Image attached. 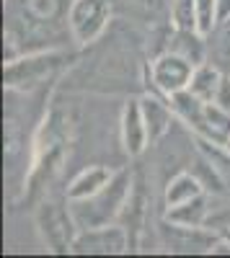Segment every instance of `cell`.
Here are the masks:
<instances>
[{
  "mask_svg": "<svg viewBox=\"0 0 230 258\" xmlns=\"http://www.w3.org/2000/svg\"><path fill=\"white\" fill-rule=\"evenodd\" d=\"M132 183H135V173L127 170V168H122L111 176V181L98 194H93V197L75 199V202L68 199L78 230H91V227H103V225L119 222L122 212H124V204H127V199H130Z\"/></svg>",
  "mask_w": 230,
  "mask_h": 258,
  "instance_id": "cell-1",
  "label": "cell"
},
{
  "mask_svg": "<svg viewBox=\"0 0 230 258\" xmlns=\"http://www.w3.org/2000/svg\"><path fill=\"white\" fill-rule=\"evenodd\" d=\"M34 220H36V230L41 235V243H44L52 253H70L73 240L78 235V225H75V217H73L70 202L65 207L62 202L44 199L36 207Z\"/></svg>",
  "mask_w": 230,
  "mask_h": 258,
  "instance_id": "cell-2",
  "label": "cell"
},
{
  "mask_svg": "<svg viewBox=\"0 0 230 258\" xmlns=\"http://www.w3.org/2000/svg\"><path fill=\"white\" fill-rule=\"evenodd\" d=\"M109 18H111L109 0H73L68 11V26L73 39L86 47L103 34V29L109 26Z\"/></svg>",
  "mask_w": 230,
  "mask_h": 258,
  "instance_id": "cell-3",
  "label": "cell"
},
{
  "mask_svg": "<svg viewBox=\"0 0 230 258\" xmlns=\"http://www.w3.org/2000/svg\"><path fill=\"white\" fill-rule=\"evenodd\" d=\"M70 253L78 255H119L130 253V235L122 225H103L91 230H78Z\"/></svg>",
  "mask_w": 230,
  "mask_h": 258,
  "instance_id": "cell-4",
  "label": "cell"
},
{
  "mask_svg": "<svg viewBox=\"0 0 230 258\" xmlns=\"http://www.w3.org/2000/svg\"><path fill=\"white\" fill-rule=\"evenodd\" d=\"M194 68L197 64H192L186 57L165 49L150 62V85L163 96H174L184 88H189Z\"/></svg>",
  "mask_w": 230,
  "mask_h": 258,
  "instance_id": "cell-5",
  "label": "cell"
},
{
  "mask_svg": "<svg viewBox=\"0 0 230 258\" xmlns=\"http://www.w3.org/2000/svg\"><path fill=\"white\" fill-rule=\"evenodd\" d=\"M62 59H65V54L47 52V54H34V57L6 62V88H18V91L34 88L49 73H54L60 68Z\"/></svg>",
  "mask_w": 230,
  "mask_h": 258,
  "instance_id": "cell-6",
  "label": "cell"
},
{
  "mask_svg": "<svg viewBox=\"0 0 230 258\" xmlns=\"http://www.w3.org/2000/svg\"><path fill=\"white\" fill-rule=\"evenodd\" d=\"M119 132H122V147L130 158H140L148 150L150 140H148V126H145L140 98H130L124 103L122 119H119Z\"/></svg>",
  "mask_w": 230,
  "mask_h": 258,
  "instance_id": "cell-7",
  "label": "cell"
},
{
  "mask_svg": "<svg viewBox=\"0 0 230 258\" xmlns=\"http://www.w3.org/2000/svg\"><path fill=\"white\" fill-rule=\"evenodd\" d=\"M142 106V116H145V126H148V140L150 145H158L171 129L174 121V109H171V101L168 96L163 93H145L140 98Z\"/></svg>",
  "mask_w": 230,
  "mask_h": 258,
  "instance_id": "cell-8",
  "label": "cell"
},
{
  "mask_svg": "<svg viewBox=\"0 0 230 258\" xmlns=\"http://www.w3.org/2000/svg\"><path fill=\"white\" fill-rule=\"evenodd\" d=\"M145 217H148V191H145L142 176H135L130 199H127V204H124V212L119 217V225L130 235V250H137V245H140Z\"/></svg>",
  "mask_w": 230,
  "mask_h": 258,
  "instance_id": "cell-9",
  "label": "cell"
},
{
  "mask_svg": "<svg viewBox=\"0 0 230 258\" xmlns=\"http://www.w3.org/2000/svg\"><path fill=\"white\" fill-rule=\"evenodd\" d=\"M210 212H212V199L210 194H199V197L184 202V204H176V207H168L165 209V222L171 225H179V227H194V230H202L210 220Z\"/></svg>",
  "mask_w": 230,
  "mask_h": 258,
  "instance_id": "cell-10",
  "label": "cell"
},
{
  "mask_svg": "<svg viewBox=\"0 0 230 258\" xmlns=\"http://www.w3.org/2000/svg\"><path fill=\"white\" fill-rule=\"evenodd\" d=\"M114 176V170H109L106 165H88L83 168L80 173L70 181L68 191H65V199L75 202V199H88L93 194H98L103 186H106Z\"/></svg>",
  "mask_w": 230,
  "mask_h": 258,
  "instance_id": "cell-11",
  "label": "cell"
},
{
  "mask_svg": "<svg viewBox=\"0 0 230 258\" xmlns=\"http://www.w3.org/2000/svg\"><path fill=\"white\" fill-rule=\"evenodd\" d=\"M171 52L186 57L192 64H202L210 59L207 52V36L199 31H189V29H174V41H171Z\"/></svg>",
  "mask_w": 230,
  "mask_h": 258,
  "instance_id": "cell-12",
  "label": "cell"
},
{
  "mask_svg": "<svg viewBox=\"0 0 230 258\" xmlns=\"http://www.w3.org/2000/svg\"><path fill=\"white\" fill-rule=\"evenodd\" d=\"M222 75H225V73L217 68V64L207 59V62H202V64H197V68H194V75H192V80H189V91H192L194 96H199L202 101L212 103Z\"/></svg>",
  "mask_w": 230,
  "mask_h": 258,
  "instance_id": "cell-13",
  "label": "cell"
},
{
  "mask_svg": "<svg viewBox=\"0 0 230 258\" xmlns=\"http://www.w3.org/2000/svg\"><path fill=\"white\" fill-rule=\"evenodd\" d=\"M204 183L199 181L197 173H176L168 183V188H165V207H176V204H184L189 202L194 197H199V194H204Z\"/></svg>",
  "mask_w": 230,
  "mask_h": 258,
  "instance_id": "cell-14",
  "label": "cell"
},
{
  "mask_svg": "<svg viewBox=\"0 0 230 258\" xmlns=\"http://www.w3.org/2000/svg\"><path fill=\"white\" fill-rule=\"evenodd\" d=\"M171 24L174 29L197 31V0H171Z\"/></svg>",
  "mask_w": 230,
  "mask_h": 258,
  "instance_id": "cell-15",
  "label": "cell"
},
{
  "mask_svg": "<svg viewBox=\"0 0 230 258\" xmlns=\"http://www.w3.org/2000/svg\"><path fill=\"white\" fill-rule=\"evenodd\" d=\"M217 26V0H197V31L212 34Z\"/></svg>",
  "mask_w": 230,
  "mask_h": 258,
  "instance_id": "cell-16",
  "label": "cell"
},
{
  "mask_svg": "<svg viewBox=\"0 0 230 258\" xmlns=\"http://www.w3.org/2000/svg\"><path fill=\"white\" fill-rule=\"evenodd\" d=\"M212 103L220 106L222 111H230V73L222 75V80H220V85H217V93H215Z\"/></svg>",
  "mask_w": 230,
  "mask_h": 258,
  "instance_id": "cell-17",
  "label": "cell"
},
{
  "mask_svg": "<svg viewBox=\"0 0 230 258\" xmlns=\"http://www.w3.org/2000/svg\"><path fill=\"white\" fill-rule=\"evenodd\" d=\"M230 18V0H217V24Z\"/></svg>",
  "mask_w": 230,
  "mask_h": 258,
  "instance_id": "cell-18",
  "label": "cell"
}]
</instances>
